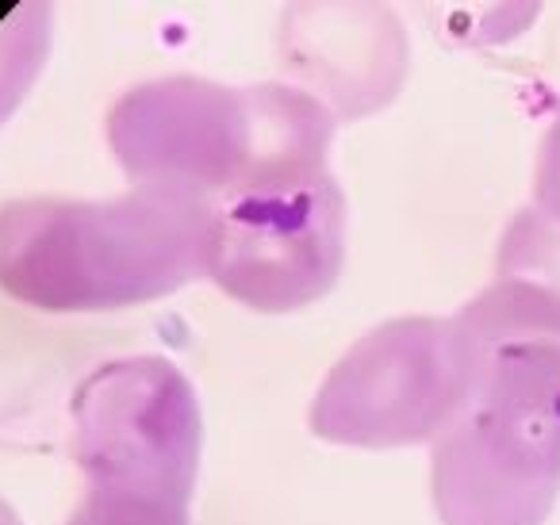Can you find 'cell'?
<instances>
[{"instance_id": "cell-1", "label": "cell", "mask_w": 560, "mask_h": 525, "mask_svg": "<svg viewBox=\"0 0 560 525\" xmlns=\"http://www.w3.org/2000/svg\"><path fill=\"white\" fill-rule=\"evenodd\" d=\"M453 323L468 392L430 445L438 522L545 525L560 499V300L491 277Z\"/></svg>"}, {"instance_id": "cell-2", "label": "cell", "mask_w": 560, "mask_h": 525, "mask_svg": "<svg viewBox=\"0 0 560 525\" xmlns=\"http://www.w3.org/2000/svg\"><path fill=\"white\" fill-rule=\"evenodd\" d=\"M215 200L131 185L112 200L35 196L0 208V288L39 311H119L211 272Z\"/></svg>"}, {"instance_id": "cell-3", "label": "cell", "mask_w": 560, "mask_h": 525, "mask_svg": "<svg viewBox=\"0 0 560 525\" xmlns=\"http://www.w3.org/2000/svg\"><path fill=\"white\" fill-rule=\"evenodd\" d=\"M335 131V116L289 81L180 73L127 89L108 112V147L131 185L188 188L215 203L327 177Z\"/></svg>"}, {"instance_id": "cell-4", "label": "cell", "mask_w": 560, "mask_h": 525, "mask_svg": "<svg viewBox=\"0 0 560 525\" xmlns=\"http://www.w3.org/2000/svg\"><path fill=\"white\" fill-rule=\"evenodd\" d=\"M468 392L453 315H399L361 334L307 410L315 438L342 448L434 445Z\"/></svg>"}, {"instance_id": "cell-5", "label": "cell", "mask_w": 560, "mask_h": 525, "mask_svg": "<svg viewBox=\"0 0 560 525\" xmlns=\"http://www.w3.org/2000/svg\"><path fill=\"white\" fill-rule=\"evenodd\" d=\"M73 460L89 487L192 502L203 418L188 376L165 357H124L73 395Z\"/></svg>"}, {"instance_id": "cell-6", "label": "cell", "mask_w": 560, "mask_h": 525, "mask_svg": "<svg viewBox=\"0 0 560 525\" xmlns=\"http://www.w3.org/2000/svg\"><path fill=\"white\" fill-rule=\"evenodd\" d=\"M350 211L335 173L215 203V288L261 315L312 307L346 269Z\"/></svg>"}, {"instance_id": "cell-7", "label": "cell", "mask_w": 560, "mask_h": 525, "mask_svg": "<svg viewBox=\"0 0 560 525\" xmlns=\"http://www.w3.org/2000/svg\"><path fill=\"white\" fill-rule=\"evenodd\" d=\"M277 62L342 127L381 116L404 93L411 39L388 4H292L277 27Z\"/></svg>"}, {"instance_id": "cell-8", "label": "cell", "mask_w": 560, "mask_h": 525, "mask_svg": "<svg viewBox=\"0 0 560 525\" xmlns=\"http://www.w3.org/2000/svg\"><path fill=\"white\" fill-rule=\"evenodd\" d=\"M491 277L522 280L560 300V223L537 211L534 203L518 208L503 226L495 246V272Z\"/></svg>"}, {"instance_id": "cell-9", "label": "cell", "mask_w": 560, "mask_h": 525, "mask_svg": "<svg viewBox=\"0 0 560 525\" xmlns=\"http://www.w3.org/2000/svg\"><path fill=\"white\" fill-rule=\"evenodd\" d=\"M66 525H192L185 502L154 499V494L89 487L81 506Z\"/></svg>"}, {"instance_id": "cell-10", "label": "cell", "mask_w": 560, "mask_h": 525, "mask_svg": "<svg viewBox=\"0 0 560 525\" xmlns=\"http://www.w3.org/2000/svg\"><path fill=\"white\" fill-rule=\"evenodd\" d=\"M534 203L537 211H545L549 219L560 223V112L552 116L549 131H545L541 147H537L534 162Z\"/></svg>"}]
</instances>
